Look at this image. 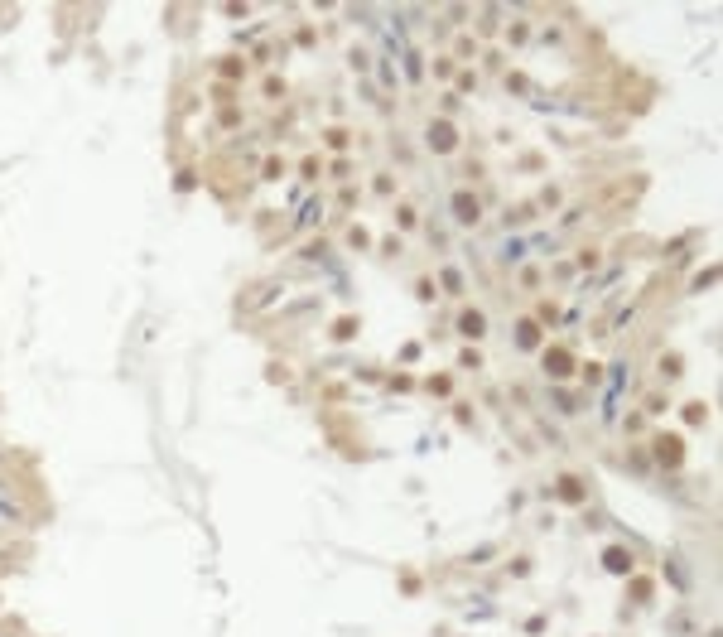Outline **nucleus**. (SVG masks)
<instances>
[]
</instances>
